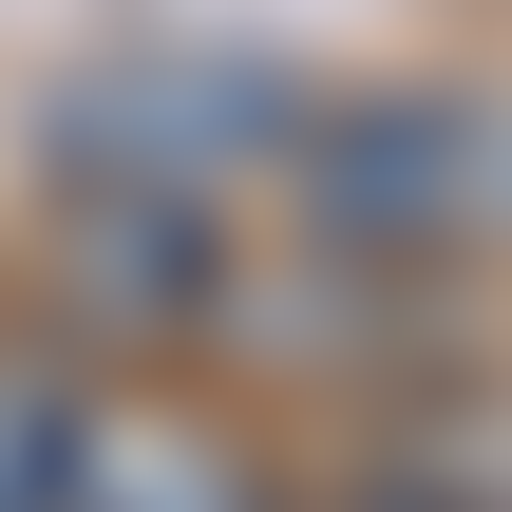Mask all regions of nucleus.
<instances>
[{
	"instance_id": "nucleus-2",
	"label": "nucleus",
	"mask_w": 512,
	"mask_h": 512,
	"mask_svg": "<svg viewBox=\"0 0 512 512\" xmlns=\"http://www.w3.org/2000/svg\"><path fill=\"white\" fill-rule=\"evenodd\" d=\"M285 133H304V76H285V57H95V76L38 114L57 190H209V209L266 190Z\"/></svg>"
},
{
	"instance_id": "nucleus-3",
	"label": "nucleus",
	"mask_w": 512,
	"mask_h": 512,
	"mask_svg": "<svg viewBox=\"0 0 512 512\" xmlns=\"http://www.w3.org/2000/svg\"><path fill=\"white\" fill-rule=\"evenodd\" d=\"M228 266H247V209H209V190H57V228H38V342L57 361H171V342H209V304H228Z\"/></svg>"
},
{
	"instance_id": "nucleus-6",
	"label": "nucleus",
	"mask_w": 512,
	"mask_h": 512,
	"mask_svg": "<svg viewBox=\"0 0 512 512\" xmlns=\"http://www.w3.org/2000/svg\"><path fill=\"white\" fill-rule=\"evenodd\" d=\"M342 512H512V494H475V475H361Z\"/></svg>"
},
{
	"instance_id": "nucleus-5",
	"label": "nucleus",
	"mask_w": 512,
	"mask_h": 512,
	"mask_svg": "<svg viewBox=\"0 0 512 512\" xmlns=\"http://www.w3.org/2000/svg\"><path fill=\"white\" fill-rule=\"evenodd\" d=\"M76 380L57 342H0V512H57V456H76Z\"/></svg>"
},
{
	"instance_id": "nucleus-4",
	"label": "nucleus",
	"mask_w": 512,
	"mask_h": 512,
	"mask_svg": "<svg viewBox=\"0 0 512 512\" xmlns=\"http://www.w3.org/2000/svg\"><path fill=\"white\" fill-rule=\"evenodd\" d=\"M57 512H304V475H285L228 399H190V380H76Z\"/></svg>"
},
{
	"instance_id": "nucleus-1",
	"label": "nucleus",
	"mask_w": 512,
	"mask_h": 512,
	"mask_svg": "<svg viewBox=\"0 0 512 512\" xmlns=\"http://www.w3.org/2000/svg\"><path fill=\"white\" fill-rule=\"evenodd\" d=\"M266 190H285V247L418 285V266H456V247H494V228H512V95H475V76L304 95V133H285Z\"/></svg>"
}]
</instances>
